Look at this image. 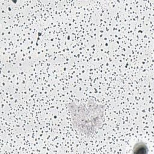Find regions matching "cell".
<instances>
[{"label":"cell","instance_id":"obj_1","mask_svg":"<svg viewBox=\"0 0 154 154\" xmlns=\"http://www.w3.org/2000/svg\"><path fill=\"white\" fill-rule=\"evenodd\" d=\"M73 128L85 136L93 134L103 124L105 106L93 99L66 104Z\"/></svg>","mask_w":154,"mask_h":154},{"label":"cell","instance_id":"obj_2","mask_svg":"<svg viewBox=\"0 0 154 154\" xmlns=\"http://www.w3.org/2000/svg\"><path fill=\"white\" fill-rule=\"evenodd\" d=\"M134 154H147L148 153V147L146 143L139 141L136 143L132 147Z\"/></svg>","mask_w":154,"mask_h":154}]
</instances>
